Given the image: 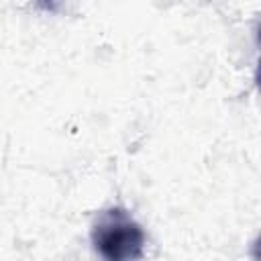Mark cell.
<instances>
[{
  "label": "cell",
  "mask_w": 261,
  "mask_h": 261,
  "mask_svg": "<svg viewBox=\"0 0 261 261\" xmlns=\"http://www.w3.org/2000/svg\"><path fill=\"white\" fill-rule=\"evenodd\" d=\"M92 243L104 259L128 261L143 255L145 234L139 222H135L126 210L110 208L94 224Z\"/></svg>",
  "instance_id": "cell-1"
}]
</instances>
